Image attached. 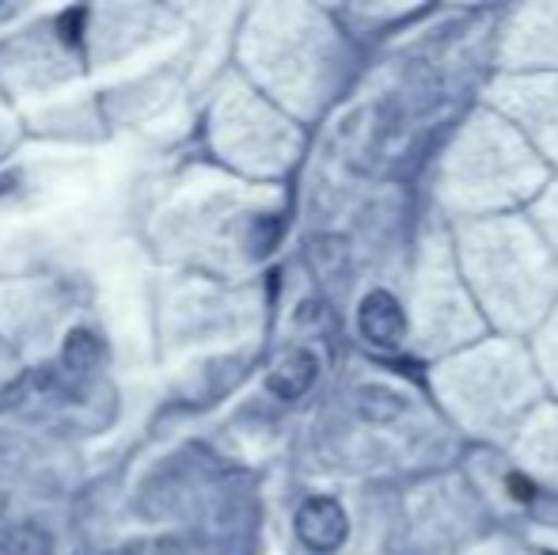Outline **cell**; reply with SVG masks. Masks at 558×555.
Returning a JSON list of instances; mask_svg holds the SVG:
<instances>
[{
  "instance_id": "6da1fadb",
  "label": "cell",
  "mask_w": 558,
  "mask_h": 555,
  "mask_svg": "<svg viewBox=\"0 0 558 555\" xmlns=\"http://www.w3.org/2000/svg\"><path fill=\"white\" fill-rule=\"evenodd\" d=\"M345 533H350V521L335 498H308L296 510V536L308 552H338L345 544Z\"/></svg>"
},
{
  "instance_id": "7a4b0ae2",
  "label": "cell",
  "mask_w": 558,
  "mask_h": 555,
  "mask_svg": "<svg viewBox=\"0 0 558 555\" xmlns=\"http://www.w3.org/2000/svg\"><path fill=\"white\" fill-rule=\"evenodd\" d=\"M357 327L373 347H399L407 335V316H403V304L388 293V289H373L365 293L357 309Z\"/></svg>"
},
{
  "instance_id": "3957f363",
  "label": "cell",
  "mask_w": 558,
  "mask_h": 555,
  "mask_svg": "<svg viewBox=\"0 0 558 555\" xmlns=\"http://www.w3.org/2000/svg\"><path fill=\"white\" fill-rule=\"evenodd\" d=\"M319 377V362L312 350H289L274 362V370L266 373V388L278 400H301Z\"/></svg>"
},
{
  "instance_id": "277c9868",
  "label": "cell",
  "mask_w": 558,
  "mask_h": 555,
  "mask_svg": "<svg viewBox=\"0 0 558 555\" xmlns=\"http://www.w3.org/2000/svg\"><path fill=\"white\" fill-rule=\"evenodd\" d=\"M61 362L73 373H92L104 362V339L96 331H88V327H76V331H69L65 347H61Z\"/></svg>"
},
{
  "instance_id": "5b68a950",
  "label": "cell",
  "mask_w": 558,
  "mask_h": 555,
  "mask_svg": "<svg viewBox=\"0 0 558 555\" xmlns=\"http://www.w3.org/2000/svg\"><path fill=\"white\" fill-rule=\"evenodd\" d=\"M0 555H50V541L35 526H20L0 533Z\"/></svg>"
},
{
  "instance_id": "8992f818",
  "label": "cell",
  "mask_w": 558,
  "mask_h": 555,
  "mask_svg": "<svg viewBox=\"0 0 558 555\" xmlns=\"http://www.w3.org/2000/svg\"><path fill=\"white\" fill-rule=\"evenodd\" d=\"M509 487H513V498H524V503L532 498V483L521 480V475H509Z\"/></svg>"
}]
</instances>
